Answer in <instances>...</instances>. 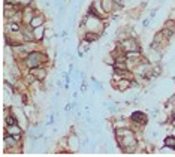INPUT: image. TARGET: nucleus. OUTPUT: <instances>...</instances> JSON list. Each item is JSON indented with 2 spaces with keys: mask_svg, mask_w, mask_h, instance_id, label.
Instances as JSON below:
<instances>
[{
  "mask_svg": "<svg viewBox=\"0 0 175 157\" xmlns=\"http://www.w3.org/2000/svg\"><path fill=\"white\" fill-rule=\"evenodd\" d=\"M46 56L45 52L42 51H32L29 52V56L22 60V64H26L27 69H32V68H39V66H44V63H46Z\"/></svg>",
  "mask_w": 175,
  "mask_h": 157,
  "instance_id": "obj_1",
  "label": "nucleus"
},
{
  "mask_svg": "<svg viewBox=\"0 0 175 157\" xmlns=\"http://www.w3.org/2000/svg\"><path fill=\"white\" fill-rule=\"evenodd\" d=\"M165 147L168 148H175V136H166L165 138Z\"/></svg>",
  "mask_w": 175,
  "mask_h": 157,
  "instance_id": "obj_9",
  "label": "nucleus"
},
{
  "mask_svg": "<svg viewBox=\"0 0 175 157\" xmlns=\"http://www.w3.org/2000/svg\"><path fill=\"white\" fill-rule=\"evenodd\" d=\"M22 127L20 124H12V126H6V133L8 135H12L15 138H20L21 139V135H22Z\"/></svg>",
  "mask_w": 175,
  "mask_h": 157,
  "instance_id": "obj_5",
  "label": "nucleus"
},
{
  "mask_svg": "<svg viewBox=\"0 0 175 157\" xmlns=\"http://www.w3.org/2000/svg\"><path fill=\"white\" fill-rule=\"evenodd\" d=\"M84 27L85 32H96V33H101L103 29V23L102 18L97 17L94 14H87L84 18Z\"/></svg>",
  "mask_w": 175,
  "mask_h": 157,
  "instance_id": "obj_2",
  "label": "nucleus"
},
{
  "mask_svg": "<svg viewBox=\"0 0 175 157\" xmlns=\"http://www.w3.org/2000/svg\"><path fill=\"white\" fill-rule=\"evenodd\" d=\"M101 37V33H96V32H85V34H84V41H87L89 44H91V42H96L97 39Z\"/></svg>",
  "mask_w": 175,
  "mask_h": 157,
  "instance_id": "obj_8",
  "label": "nucleus"
},
{
  "mask_svg": "<svg viewBox=\"0 0 175 157\" xmlns=\"http://www.w3.org/2000/svg\"><path fill=\"white\" fill-rule=\"evenodd\" d=\"M120 48L124 51V52H138L141 51V45L138 44L136 39H132V37H126L120 41Z\"/></svg>",
  "mask_w": 175,
  "mask_h": 157,
  "instance_id": "obj_3",
  "label": "nucleus"
},
{
  "mask_svg": "<svg viewBox=\"0 0 175 157\" xmlns=\"http://www.w3.org/2000/svg\"><path fill=\"white\" fill-rule=\"evenodd\" d=\"M130 120H132V123H135L136 126H145V124H147V121H148L147 115H145L144 112H141V111L133 112V114H132V117H130Z\"/></svg>",
  "mask_w": 175,
  "mask_h": 157,
  "instance_id": "obj_4",
  "label": "nucleus"
},
{
  "mask_svg": "<svg viewBox=\"0 0 175 157\" xmlns=\"http://www.w3.org/2000/svg\"><path fill=\"white\" fill-rule=\"evenodd\" d=\"M33 34H34V41L39 42L45 37V24L44 25H39V27H34L33 29Z\"/></svg>",
  "mask_w": 175,
  "mask_h": 157,
  "instance_id": "obj_7",
  "label": "nucleus"
},
{
  "mask_svg": "<svg viewBox=\"0 0 175 157\" xmlns=\"http://www.w3.org/2000/svg\"><path fill=\"white\" fill-rule=\"evenodd\" d=\"M44 24H45V17H44L42 14H36V15L33 17V20L30 21L29 25L34 29V27H39V25H44Z\"/></svg>",
  "mask_w": 175,
  "mask_h": 157,
  "instance_id": "obj_6",
  "label": "nucleus"
},
{
  "mask_svg": "<svg viewBox=\"0 0 175 157\" xmlns=\"http://www.w3.org/2000/svg\"><path fill=\"white\" fill-rule=\"evenodd\" d=\"M165 29H168L169 32H172L174 34H175V20H168L166 23H165Z\"/></svg>",
  "mask_w": 175,
  "mask_h": 157,
  "instance_id": "obj_10",
  "label": "nucleus"
}]
</instances>
